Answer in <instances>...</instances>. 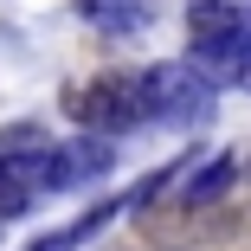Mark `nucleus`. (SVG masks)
<instances>
[{
  "label": "nucleus",
  "mask_w": 251,
  "mask_h": 251,
  "mask_svg": "<svg viewBox=\"0 0 251 251\" xmlns=\"http://www.w3.org/2000/svg\"><path fill=\"white\" fill-rule=\"evenodd\" d=\"M232 180H238V155H213V161H200V174L180 180V213L219 206V200L232 193Z\"/></svg>",
  "instance_id": "20e7f679"
},
{
  "label": "nucleus",
  "mask_w": 251,
  "mask_h": 251,
  "mask_svg": "<svg viewBox=\"0 0 251 251\" xmlns=\"http://www.w3.org/2000/svg\"><path fill=\"white\" fill-rule=\"evenodd\" d=\"M65 161H71V187H90V180H103L116 168V142L97 135V129H84L77 142H65Z\"/></svg>",
  "instance_id": "39448f33"
},
{
  "label": "nucleus",
  "mask_w": 251,
  "mask_h": 251,
  "mask_svg": "<svg viewBox=\"0 0 251 251\" xmlns=\"http://www.w3.org/2000/svg\"><path fill=\"white\" fill-rule=\"evenodd\" d=\"M84 20L97 26V32H142L148 20H155V7L148 0H84Z\"/></svg>",
  "instance_id": "423d86ee"
},
{
  "label": "nucleus",
  "mask_w": 251,
  "mask_h": 251,
  "mask_svg": "<svg viewBox=\"0 0 251 251\" xmlns=\"http://www.w3.org/2000/svg\"><path fill=\"white\" fill-rule=\"evenodd\" d=\"M26 251H77V238H71V232H45V238H32Z\"/></svg>",
  "instance_id": "9d476101"
},
{
  "label": "nucleus",
  "mask_w": 251,
  "mask_h": 251,
  "mask_svg": "<svg viewBox=\"0 0 251 251\" xmlns=\"http://www.w3.org/2000/svg\"><path fill=\"white\" fill-rule=\"evenodd\" d=\"M26 206H32V200H26L20 187H7V180H0V219H20Z\"/></svg>",
  "instance_id": "1a4fd4ad"
},
{
  "label": "nucleus",
  "mask_w": 251,
  "mask_h": 251,
  "mask_svg": "<svg viewBox=\"0 0 251 251\" xmlns=\"http://www.w3.org/2000/svg\"><path fill=\"white\" fill-rule=\"evenodd\" d=\"M71 110H77V123L97 129V135H123V129H135V123L148 116V110H142V77L110 71V77L84 84V90L71 97Z\"/></svg>",
  "instance_id": "f03ea898"
},
{
  "label": "nucleus",
  "mask_w": 251,
  "mask_h": 251,
  "mask_svg": "<svg viewBox=\"0 0 251 251\" xmlns=\"http://www.w3.org/2000/svg\"><path fill=\"white\" fill-rule=\"evenodd\" d=\"M213 90H251V32H226V39H206L193 45L187 58Z\"/></svg>",
  "instance_id": "7ed1b4c3"
},
{
  "label": "nucleus",
  "mask_w": 251,
  "mask_h": 251,
  "mask_svg": "<svg viewBox=\"0 0 251 251\" xmlns=\"http://www.w3.org/2000/svg\"><path fill=\"white\" fill-rule=\"evenodd\" d=\"M26 142H39V123H13V129H0V155H7V148H26Z\"/></svg>",
  "instance_id": "6e6552de"
},
{
  "label": "nucleus",
  "mask_w": 251,
  "mask_h": 251,
  "mask_svg": "<svg viewBox=\"0 0 251 251\" xmlns=\"http://www.w3.org/2000/svg\"><path fill=\"white\" fill-rule=\"evenodd\" d=\"M213 103H219V90L193 65H148L142 71V110L168 129H200L213 116Z\"/></svg>",
  "instance_id": "f257e3e1"
},
{
  "label": "nucleus",
  "mask_w": 251,
  "mask_h": 251,
  "mask_svg": "<svg viewBox=\"0 0 251 251\" xmlns=\"http://www.w3.org/2000/svg\"><path fill=\"white\" fill-rule=\"evenodd\" d=\"M187 32H193V45H206V39L245 32V13L232 7V0H193L187 7Z\"/></svg>",
  "instance_id": "0eeeda50"
}]
</instances>
